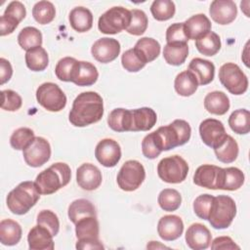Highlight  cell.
Returning <instances> with one entry per match:
<instances>
[{"mask_svg":"<svg viewBox=\"0 0 250 250\" xmlns=\"http://www.w3.org/2000/svg\"><path fill=\"white\" fill-rule=\"evenodd\" d=\"M213 198L214 196L208 193L200 194L195 198L193 201V211L198 218L202 220H208Z\"/></svg>","mask_w":250,"mask_h":250,"instance_id":"obj_49","label":"cell"},{"mask_svg":"<svg viewBox=\"0 0 250 250\" xmlns=\"http://www.w3.org/2000/svg\"><path fill=\"white\" fill-rule=\"evenodd\" d=\"M131 21V13L124 7L115 6L105 11L98 21V28L104 34H116L126 30Z\"/></svg>","mask_w":250,"mask_h":250,"instance_id":"obj_6","label":"cell"},{"mask_svg":"<svg viewBox=\"0 0 250 250\" xmlns=\"http://www.w3.org/2000/svg\"><path fill=\"white\" fill-rule=\"evenodd\" d=\"M78 62L79 61L71 57H64L61 59L55 67V74L57 78L61 81L72 82Z\"/></svg>","mask_w":250,"mask_h":250,"instance_id":"obj_40","label":"cell"},{"mask_svg":"<svg viewBox=\"0 0 250 250\" xmlns=\"http://www.w3.org/2000/svg\"><path fill=\"white\" fill-rule=\"evenodd\" d=\"M199 135L202 142L213 149L221 146L228 136L223 122L215 118H207L200 123Z\"/></svg>","mask_w":250,"mask_h":250,"instance_id":"obj_12","label":"cell"},{"mask_svg":"<svg viewBox=\"0 0 250 250\" xmlns=\"http://www.w3.org/2000/svg\"><path fill=\"white\" fill-rule=\"evenodd\" d=\"M221 39L220 36L214 31H208L201 35L195 40V47L197 51L208 57L216 55L221 49Z\"/></svg>","mask_w":250,"mask_h":250,"instance_id":"obj_33","label":"cell"},{"mask_svg":"<svg viewBox=\"0 0 250 250\" xmlns=\"http://www.w3.org/2000/svg\"><path fill=\"white\" fill-rule=\"evenodd\" d=\"M212 20L222 25L232 22L237 16V8L231 0H214L209 8Z\"/></svg>","mask_w":250,"mask_h":250,"instance_id":"obj_16","label":"cell"},{"mask_svg":"<svg viewBox=\"0 0 250 250\" xmlns=\"http://www.w3.org/2000/svg\"><path fill=\"white\" fill-rule=\"evenodd\" d=\"M157 202L160 208L167 212H173L179 209L182 203L181 193L174 188H164L158 194Z\"/></svg>","mask_w":250,"mask_h":250,"instance_id":"obj_41","label":"cell"},{"mask_svg":"<svg viewBox=\"0 0 250 250\" xmlns=\"http://www.w3.org/2000/svg\"><path fill=\"white\" fill-rule=\"evenodd\" d=\"M76 249H98L102 250L104 248V246L102 244L99 238H87V239H77Z\"/></svg>","mask_w":250,"mask_h":250,"instance_id":"obj_55","label":"cell"},{"mask_svg":"<svg viewBox=\"0 0 250 250\" xmlns=\"http://www.w3.org/2000/svg\"><path fill=\"white\" fill-rule=\"evenodd\" d=\"M36 100L40 105L52 112L61 111L66 104L65 94L53 82H45L37 88Z\"/></svg>","mask_w":250,"mask_h":250,"instance_id":"obj_10","label":"cell"},{"mask_svg":"<svg viewBox=\"0 0 250 250\" xmlns=\"http://www.w3.org/2000/svg\"><path fill=\"white\" fill-rule=\"evenodd\" d=\"M42 33L39 29L33 26L22 28L18 35V43L21 49L28 51L42 45Z\"/></svg>","mask_w":250,"mask_h":250,"instance_id":"obj_37","label":"cell"},{"mask_svg":"<svg viewBox=\"0 0 250 250\" xmlns=\"http://www.w3.org/2000/svg\"><path fill=\"white\" fill-rule=\"evenodd\" d=\"M32 16L38 23L48 24L55 19V6L50 1H39L32 8Z\"/></svg>","mask_w":250,"mask_h":250,"instance_id":"obj_42","label":"cell"},{"mask_svg":"<svg viewBox=\"0 0 250 250\" xmlns=\"http://www.w3.org/2000/svg\"><path fill=\"white\" fill-rule=\"evenodd\" d=\"M219 79L232 95H242L248 89V78L236 63H224L219 69Z\"/></svg>","mask_w":250,"mask_h":250,"instance_id":"obj_8","label":"cell"},{"mask_svg":"<svg viewBox=\"0 0 250 250\" xmlns=\"http://www.w3.org/2000/svg\"><path fill=\"white\" fill-rule=\"evenodd\" d=\"M142 152L145 157L148 159H154L161 153L158 148L152 133L147 134L142 141Z\"/></svg>","mask_w":250,"mask_h":250,"instance_id":"obj_51","label":"cell"},{"mask_svg":"<svg viewBox=\"0 0 250 250\" xmlns=\"http://www.w3.org/2000/svg\"><path fill=\"white\" fill-rule=\"evenodd\" d=\"M229 99L222 91H213L204 98V107L212 114L224 115L229 109Z\"/></svg>","mask_w":250,"mask_h":250,"instance_id":"obj_24","label":"cell"},{"mask_svg":"<svg viewBox=\"0 0 250 250\" xmlns=\"http://www.w3.org/2000/svg\"><path fill=\"white\" fill-rule=\"evenodd\" d=\"M158 247H160V248H169V247H167V246H165V245L159 244L158 241H150V242L147 244V246H146V248H151V249L158 248Z\"/></svg>","mask_w":250,"mask_h":250,"instance_id":"obj_57","label":"cell"},{"mask_svg":"<svg viewBox=\"0 0 250 250\" xmlns=\"http://www.w3.org/2000/svg\"><path fill=\"white\" fill-rule=\"evenodd\" d=\"M211 249H229L239 250L240 247L229 236H219L211 241Z\"/></svg>","mask_w":250,"mask_h":250,"instance_id":"obj_54","label":"cell"},{"mask_svg":"<svg viewBox=\"0 0 250 250\" xmlns=\"http://www.w3.org/2000/svg\"><path fill=\"white\" fill-rule=\"evenodd\" d=\"M103 181L102 172L92 163H83L76 170V182L84 190L97 189Z\"/></svg>","mask_w":250,"mask_h":250,"instance_id":"obj_15","label":"cell"},{"mask_svg":"<svg viewBox=\"0 0 250 250\" xmlns=\"http://www.w3.org/2000/svg\"><path fill=\"white\" fill-rule=\"evenodd\" d=\"M120 43L109 37L98 39L91 48L92 56L96 61L102 63H108L114 61L120 54Z\"/></svg>","mask_w":250,"mask_h":250,"instance_id":"obj_14","label":"cell"},{"mask_svg":"<svg viewBox=\"0 0 250 250\" xmlns=\"http://www.w3.org/2000/svg\"><path fill=\"white\" fill-rule=\"evenodd\" d=\"M184 231L183 220L177 215H165L160 218L157 224V232L160 238L165 241L178 239Z\"/></svg>","mask_w":250,"mask_h":250,"instance_id":"obj_18","label":"cell"},{"mask_svg":"<svg viewBox=\"0 0 250 250\" xmlns=\"http://www.w3.org/2000/svg\"><path fill=\"white\" fill-rule=\"evenodd\" d=\"M25 63L32 71H43L49 64V57L46 50L39 46L26 51Z\"/></svg>","mask_w":250,"mask_h":250,"instance_id":"obj_36","label":"cell"},{"mask_svg":"<svg viewBox=\"0 0 250 250\" xmlns=\"http://www.w3.org/2000/svg\"><path fill=\"white\" fill-rule=\"evenodd\" d=\"M25 163L30 167H40L51 157V146L42 137H35L33 141L22 150Z\"/></svg>","mask_w":250,"mask_h":250,"instance_id":"obj_11","label":"cell"},{"mask_svg":"<svg viewBox=\"0 0 250 250\" xmlns=\"http://www.w3.org/2000/svg\"><path fill=\"white\" fill-rule=\"evenodd\" d=\"M122 66L129 72H138L146 64L137 54L134 48L125 51L121 56Z\"/></svg>","mask_w":250,"mask_h":250,"instance_id":"obj_46","label":"cell"},{"mask_svg":"<svg viewBox=\"0 0 250 250\" xmlns=\"http://www.w3.org/2000/svg\"><path fill=\"white\" fill-rule=\"evenodd\" d=\"M245 5H246V6H244L242 2L240 3V7H241V10H242V11H243V13L245 14V16L249 18L250 16H249V13L247 12V10H248V6H249V1H248V0H246V3H245Z\"/></svg>","mask_w":250,"mask_h":250,"instance_id":"obj_58","label":"cell"},{"mask_svg":"<svg viewBox=\"0 0 250 250\" xmlns=\"http://www.w3.org/2000/svg\"><path fill=\"white\" fill-rule=\"evenodd\" d=\"M13 75V67L10 62L4 58L0 59V84L8 82Z\"/></svg>","mask_w":250,"mask_h":250,"instance_id":"obj_56","label":"cell"},{"mask_svg":"<svg viewBox=\"0 0 250 250\" xmlns=\"http://www.w3.org/2000/svg\"><path fill=\"white\" fill-rule=\"evenodd\" d=\"M146 179V170L141 162L128 160L120 168L116 181L118 187L124 191L138 189Z\"/></svg>","mask_w":250,"mask_h":250,"instance_id":"obj_9","label":"cell"},{"mask_svg":"<svg viewBox=\"0 0 250 250\" xmlns=\"http://www.w3.org/2000/svg\"><path fill=\"white\" fill-rule=\"evenodd\" d=\"M107 124L115 132H130L131 109L115 108L108 114Z\"/></svg>","mask_w":250,"mask_h":250,"instance_id":"obj_34","label":"cell"},{"mask_svg":"<svg viewBox=\"0 0 250 250\" xmlns=\"http://www.w3.org/2000/svg\"><path fill=\"white\" fill-rule=\"evenodd\" d=\"M174 88L177 94L183 97H189L195 93L198 88V82L194 74L189 70L180 72L174 81Z\"/></svg>","mask_w":250,"mask_h":250,"instance_id":"obj_31","label":"cell"},{"mask_svg":"<svg viewBox=\"0 0 250 250\" xmlns=\"http://www.w3.org/2000/svg\"><path fill=\"white\" fill-rule=\"evenodd\" d=\"M69 23L77 32H86L93 26L92 12L82 6L73 8L69 13Z\"/></svg>","mask_w":250,"mask_h":250,"instance_id":"obj_27","label":"cell"},{"mask_svg":"<svg viewBox=\"0 0 250 250\" xmlns=\"http://www.w3.org/2000/svg\"><path fill=\"white\" fill-rule=\"evenodd\" d=\"M20 21L10 16H1L0 18V35L6 36L14 32V30L18 27Z\"/></svg>","mask_w":250,"mask_h":250,"instance_id":"obj_53","label":"cell"},{"mask_svg":"<svg viewBox=\"0 0 250 250\" xmlns=\"http://www.w3.org/2000/svg\"><path fill=\"white\" fill-rule=\"evenodd\" d=\"M131 13V21L126 31L132 35L140 36L144 34L147 28L148 20L146 13L139 9H133Z\"/></svg>","mask_w":250,"mask_h":250,"instance_id":"obj_44","label":"cell"},{"mask_svg":"<svg viewBox=\"0 0 250 250\" xmlns=\"http://www.w3.org/2000/svg\"><path fill=\"white\" fill-rule=\"evenodd\" d=\"M152 135L162 152L187 144L190 139L191 128L186 120L176 119L169 125L159 127Z\"/></svg>","mask_w":250,"mask_h":250,"instance_id":"obj_2","label":"cell"},{"mask_svg":"<svg viewBox=\"0 0 250 250\" xmlns=\"http://www.w3.org/2000/svg\"><path fill=\"white\" fill-rule=\"evenodd\" d=\"M5 16H10L17 19L20 22L25 18L26 10L24 5L20 1H12L9 3L7 8L5 9L4 14Z\"/></svg>","mask_w":250,"mask_h":250,"instance_id":"obj_52","label":"cell"},{"mask_svg":"<svg viewBox=\"0 0 250 250\" xmlns=\"http://www.w3.org/2000/svg\"><path fill=\"white\" fill-rule=\"evenodd\" d=\"M95 156L103 166L114 167L121 158V147L116 141L104 139L96 146Z\"/></svg>","mask_w":250,"mask_h":250,"instance_id":"obj_13","label":"cell"},{"mask_svg":"<svg viewBox=\"0 0 250 250\" xmlns=\"http://www.w3.org/2000/svg\"><path fill=\"white\" fill-rule=\"evenodd\" d=\"M157 121L156 112L147 106L131 109V128L130 132L148 131Z\"/></svg>","mask_w":250,"mask_h":250,"instance_id":"obj_20","label":"cell"},{"mask_svg":"<svg viewBox=\"0 0 250 250\" xmlns=\"http://www.w3.org/2000/svg\"><path fill=\"white\" fill-rule=\"evenodd\" d=\"M37 225H40L52 233L53 236H56L60 230V221L58 216L51 210H42L38 213L36 219Z\"/></svg>","mask_w":250,"mask_h":250,"instance_id":"obj_47","label":"cell"},{"mask_svg":"<svg viewBox=\"0 0 250 250\" xmlns=\"http://www.w3.org/2000/svg\"><path fill=\"white\" fill-rule=\"evenodd\" d=\"M98 77V69L93 63L79 61L72 82L77 86H91L97 82Z\"/></svg>","mask_w":250,"mask_h":250,"instance_id":"obj_28","label":"cell"},{"mask_svg":"<svg viewBox=\"0 0 250 250\" xmlns=\"http://www.w3.org/2000/svg\"><path fill=\"white\" fill-rule=\"evenodd\" d=\"M1 108L7 111H17L21 107V97L15 91L7 89L1 91Z\"/></svg>","mask_w":250,"mask_h":250,"instance_id":"obj_48","label":"cell"},{"mask_svg":"<svg viewBox=\"0 0 250 250\" xmlns=\"http://www.w3.org/2000/svg\"><path fill=\"white\" fill-rule=\"evenodd\" d=\"M39 198L40 192L35 183L24 181L8 193L6 203L13 214L24 215L37 203Z\"/></svg>","mask_w":250,"mask_h":250,"instance_id":"obj_4","label":"cell"},{"mask_svg":"<svg viewBox=\"0 0 250 250\" xmlns=\"http://www.w3.org/2000/svg\"><path fill=\"white\" fill-rule=\"evenodd\" d=\"M150 12L156 21H168L174 17L176 6L171 0H155L150 6Z\"/></svg>","mask_w":250,"mask_h":250,"instance_id":"obj_43","label":"cell"},{"mask_svg":"<svg viewBox=\"0 0 250 250\" xmlns=\"http://www.w3.org/2000/svg\"><path fill=\"white\" fill-rule=\"evenodd\" d=\"M188 70L194 74L198 85L205 86L211 83L214 79L215 65L210 61L201 58H194L188 63Z\"/></svg>","mask_w":250,"mask_h":250,"instance_id":"obj_22","label":"cell"},{"mask_svg":"<svg viewBox=\"0 0 250 250\" xmlns=\"http://www.w3.org/2000/svg\"><path fill=\"white\" fill-rule=\"evenodd\" d=\"M103 115V98L96 92L88 91L79 94L74 99L68 120L75 127H85L100 121Z\"/></svg>","mask_w":250,"mask_h":250,"instance_id":"obj_1","label":"cell"},{"mask_svg":"<svg viewBox=\"0 0 250 250\" xmlns=\"http://www.w3.org/2000/svg\"><path fill=\"white\" fill-rule=\"evenodd\" d=\"M211 27V21L204 14H196L184 22V29L188 40H196L201 35L210 31Z\"/></svg>","mask_w":250,"mask_h":250,"instance_id":"obj_23","label":"cell"},{"mask_svg":"<svg viewBox=\"0 0 250 250\" xmlns=\"http://www.w3.org/2000/svg\"><path fill=\"white\" fill-rule=\"evenodd\" d=\"M99 233L100 227L97 217H85L75 224V234L77 239L99 238Z\"/></svg>","mask_w":250,"mask_h":250,"instance_id":"obj_35","label":"cell"},{"mask_svg":"<svg viewBox=\"0 0 250 250\" xmlns=\"http://www.w3.org/2000/svg\"><path fill=\"white\" fill-rule=\"evenodd\" d=\"M53 235L46 228L37 225L27 234V242L30 250H53L55 245Z\"/></svg>","mask_w":250,"mask_h":250,"instance_id":"obj_21","label":"cell"},{"mask_svg":"<svg viewBox=\"0 0 250 250\" xmlns=\"http://www.w3.org/2000/svg\"><path fill=\"white\" fill-rule=\"evenodd\" d=\"M188 37L184 29V22H175L166 30L167 43H188Z\"/></svg>","mask_w":250,"mask_h":250,"instance_id":"obj_50","label":"cell"},{"mask_svg":"<svg viewBox=\"0 0 250 250\" xmlns=\"http://www.w3.org/2000/svg\"><path fill=\"white\" fill-rule=\"evenodd\" d=\"M236 215V204L229 195L214 196L208 216L210 225L217 229H224L230 226Z\"/></svg>","mask_w":250,"mask_h":250,"instance_id":"obj_5","label":"cell"},{"mask_svg":"<svg viewBox=\"0 0 250 250\" xmlns=\"http://www.w3.org/2000/svg\"><path fill=\"white\" fill-rule=\"evenodd\" d=\"M244 180V174L240 169L236 167L222 168L218 189L236 190L242 187Z\"/></svg>","mask_w":250,"mask_h":250,"instance_id":"obj_25","label":"cell"},{"mask_svg":"<svg viewBox=\"0 0 250 250\" xmlns=\"http://www.w3.org/2000/svg\"><path fill=\"white\" fill-rule=\"evenodd\" d=\"M70 178V167L66 163L57 162L40 172L34 183L40 194L49 195L65 187L69 183Z\"/></svg>","mask_w":250,"mask_h":250,"instance_id":"obj_3","label":"cell"},{"mask_svg":"<svg viewBox=\"0 0 250 250\" xmlns=\"http://www.w3.org/2000/svg\"><path fill=\"white\" fill-rule=\"evenodd\" d=\"M229 125L238 135L248 134L250 131V112L245 108L234 110L229 117Z\"/></svg>","mask_w":250,"mask_h":250,"instance_id":"obj_38","label":"cell"},{"mask_svg":"<svg viewBox=\"0 0 250 250\" xmlns=\"http://www.w3.org/2000/svg\"><path fill=\"white\" fill-rule=\"evenodd\" d=\"M21 234V227L18 222L12 219H4L0 222V241L3 245L13 246L18 244Z\"/></svg>","mask_w":250,"mask_h":250,"instance_id":"obj_26","label":"cell"},{"mask_svg":"<svg viewBox=\"0 0 250 250\" xmlns=\"http://www.w3.org/2000/svg\"><path fill=\"white\" fill-rule=\"evenodd\" d=\"M188 173V164L180 155L164 157L157 165L158 177L168 184H180L184 182Z\"/></svg>","mask_w":250,"mask_h":250,"instance_id":"obj_7","label":"cell"},{"mask_svg":"<svg viewBox=\"0 0 250 250\" xmlns=\"http://www.w3.org/2000/svg\"><path fill=\"white\" fill-rule=\"evenodd\" d=\"M134 50L146 62L154 61L160 54V44L151 37H143L137 41Z\"/></svg>","mask_w":250,"mask_h":250,"instance_id":"obj_29","label":"cell"},{"mask_svg":"<svg viewBox=\"0 0 250 250\" xmlns=\"http://www.w3.org/2000/svg\"><path fill=\"white\" fill-rule=\"evenodd\" d=\"M35 138L34 132L27 127L15 130L10 138V145L17 150H23Z\"/></svg>","mask_w":250,"mask_h":250,"instance_id":"obj_45","label":"cell"},{"mask_svg":"<svg viewBox=\"0 0 250 250\" xmlns=\"http://www.w3.org/2000/svg\"><path fill=\"white\" fill-rule=\"evenodd\" d=\"M67 215L69 220L75 225L79 220L85 217H97V212L95 206L90 200L80 198L70 203V205L68 206Z\"/></svg>","mask_w":250,"mask_h":250,"instance_id":"obj_32","label":"cell"},{"mask_svg":"<svg viewBox=\"0 0 250 250\" xmlns=\"http://www.w3.org/2000/svg\"><path fill=\"white\" fill-rule=\"evenodd\" d=\"M212 234L206 226L200 223L190 225L186 231L187 245L193 250H204L210 246Z\"/></svg>","mask_w":250,"mask_h":250,"instance_id":"obj_17","label":"cell"},{"mask_svg":"<svg viewBox=\"0 0 250 250\" xmlns=\"http://www.w3.org/2000/svg\"><path fill=\"white\" fill-rule=\"evenodd\" d=\"M238 151L239 149L236 141L229 135L227 136L226 141L221 146L214 148V152L217 159L227 164L233 162L237 158Z\"/></svg>","mask_w":250,"mask_h":250,"instance_id":"obj_39","label":"cell"},{"mask_svg":"<svg viewBox=\"0 0 250 250\" xmlns=\"http://www.w3.org/2000/svg\"><path fill=\"white\" fill-rule=\"evenodd\" d=\"M221 170V167L211 164L200 165L193 175V183L201 188L218 189Z\"/></svg>","mask_w":250,"mask_h":250,"instance_id":"obj_19","label":"cell"},{"mask_svg":"<svg viewBox=\"0 0 250 250\" xmlns=\"http://www.w3.org/2000/svg\"><path fill=\"white\" fill-rule=\"evenodd\" d=\"M188 55V43H167L163 48V58L168 64L181 65Z\"/></svg>","mask_w":250,"mask_h":250,"instance_id":"obj_30","label":"cell"}]
</instances>
